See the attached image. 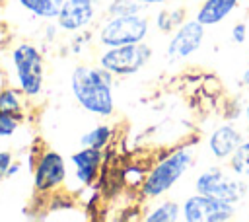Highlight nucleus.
<instances>
[{
	"label": "nucleus",
	"instance_id": "nucleus-1",
	"mask_svg": "<svg viewBox=\"0 0 249 222\" xmlns=\"http://www.w3.org/2000/svg\"><path fill=\"white\" fill-rule=\"evenodd\" d=\"M113 80L115 76L99 64H78L70 72V92L84 111L107 119L115 113Z\"/></svg>",
	"mask_w": 249,
	"mask_h": 222
},
{
	"label": "nucleus",
	"instance_id": "nucleus-2",
	"mask_svg": "<svg viewBox=\"0 0 249 222\" xmlns=\"http://www.w3.org/2000/svg\"><path fill=\"white\" fill-rule=\"evenodd\" d=\"M195 160H196L195 142H185L175 146L171 152H167L150 166L138 189L140 197L146 201H158L163 195H167L193 167Z\"/></svg>",
	"mask_w": 249,
	"mask_h": 222
},
{
	"label": "nucleus",
	"instance_id": "nucleus-3",
	"mask_svg": "<svg viewBox=\"0 0 249 222\" xmlns=\"http://www.w3.org/2000/svg\"><path fill=\"white\" fill-rule=\"evenodd\" d=\"M10 58L16 86L23 92L27 99L39 97L45 86V56L41 49L33 43L23 41L12 49Z\"/></svg>",
	"mask_w": 249,
	"mask_h": 222
},
{
	"label": "nucleus",
	"instance_id": "nucleus-4",
	"mask_svg": "<svg viewBox=\"0 0 249 222\" xmlns=\"http://www.w3.org/2000/svg\"><path fill=\"white\" fill-rule=\"evenodd\" d=\"M150 29H152V19L144 12L134 16H117V18L103 16V19L95 29V41L103 49L142 43L150 35Z\"/></svg>",
	"mask_w": 249,
	"mask_h": 222
},
{
	"label": "nucleus",
	"instance_id": "nucleus-5",
	"mask_svg": "<svg viewBox=\"0 0 249 222\" xmlns=\"http://www.w3.org/2000/svg\"><path fill=\"white\" fill-rule=\"evenodd\" d=\"M195 193L224 199L230 203H241L245 197H249V183L245 177H239L230 171V167L214 164L204 169H200L193 179Z\"/></svg>",
	"mask_w": 249,
	"mask_h": 222
},
{
	"label": "nucleus",
	"instance_id": "nucleus-6",
	"mask_svg": "<svg viewBox=\"0 0 249 222\" xmlns=\"http://www.w3.org/2000/svg\"><path fill=\"white\" fill-rule=\"evenodd\" d=\"M152 47L142 43L121 45V47H107L97 55V64L111 72L115 78H126L140 72L152 58Z\"/></svg>",
	"mask_w": 249,
	"mask_h": 222
},
{
	"label": "nucleus",
	"instance_id": "nucleus-7",
	"mask_svg": "<svg viewBox=\"0 0 249 222\" xmlns=\"http://www.w3.org/2000/svg\"><path fill=\"white\" fill-rule=\"evenodd\" d=\"M237 216V204L208 197V195H189L181 203V220L185 222H228Z\"/></svg>",
	"mask_w": 249,
	"mask_h": 222
},
{
	"label": "nucleus",
	"instance_id": "nucleus-8",
	"mask_svg": "<svg viewBox=\"0 0 249 222\" xmlns=\"http://www.w3.org/2000/svg\"><path fill=\"white\" fill-rule=\"evenodd\" d=\"M68 169L66 160L60 152L53 148H45L37 152L35 164H33V187L41 195H53L60 191L66 183Z\"/></svg>",
	"mask_w": 249,
	"mask_h": 222
},
{
	"label": "nucleus",
	"instance_id": "nucleus-9",
	"mask_svg": "<svg viewBox=\"0 0 249 222\" xmlns=\"http://www.w3.org/2000/svg\"><path fill=\"white\" fill-rule=\"evenodd\" d=\"M206 33V25H202L196 18H187L171 35L165 47V53L171 60H185L198 53L202 47Z\"/></svg>",
	"mask_w": 249,
	"mask_h": 222
},
{
	"label": "nucleus",
	"instance_id": "nucleus-10",
	"mask_svg": "<svg viewBox=\"0 0 249 222\" xmlns=\"http://www.w3.org/2000/svg\"><path fill=\"white\" fill-rule=\"evenodd\" d=\"M99 14V0H64L58 16H56V23L60 27V31L64 33H80L89 29Z\"/></svg>",
	"mask_w": 249,
	"mask_h": 222
},
{
	"label": "nucleus",
	"instance_id": "nucleus-11",
	"mask_svg": "<svg viewBox=\"0 0 249 222\" xmlns=\"http://www.w3.org/2000/svg\"><path fill=\"white\" fill-rule=\"evenodd\" d=\"M70 162L74 166V177L80 187H91L101 171V166L105 162V150L82 146L78 152L70 154Z\"/></svg>",
	"mask_w": 249,
	"mask_h": 222
},
{
	"label": "nucleus",
	"instance_id": "nucleus-12",
	"mask_svg": "<svg viewBox=\"0 0 249 222\" xmlns=\"http://www.w3.org/2000/svg\"><path fill=\"white\" fill-rule=\"evenodd\" d=\"M245 140V134L231 123H224L216 127L208 136V154L216 162H228L230 156L237 150V146Z\"/></svg>",
	"mask_w": 249,
	"mask_h": 222
},
{
	"label": "nucleus",
	"instance_id": "nucleus-13",
	"mask_svg": "<svg viewBox=\"0 0 249 222\" xmlns=\"http://www.w3.org/2000/svg\"><path fill=\"white\" fill-rule=\"evenodd\" d=\"M239 2L241 0H204L198 6L195 18L206 27L218 25L233 14V10L239 6Z\"/></svg>",
	"mask_w": 249,
	"mask_h": 222
},
{
	"label": "nucleus",
	"instance_id": "nucleus-14",
	"mask_svg": "<svg viewBox=\"0 0 249 222\" xmlns=\"http://www.w3.org/2000/svg\"><path fill=\"white\" fill-rule=\"evenodd\" d=\"M187 19V10L183 6H165L158 10V14L152 19V25L161 35H171L183 21Z\"/></svg>",
	"mask_w": 249,
	"mask_h": 222
},
{
	"label": "nucleus",
	"instance_id": "nucleus-15",
	"mask_svg": "<svg viewBox=\"0 0 249 222\" xmlns=\"http://www.w3.org/2000/svg\"><path fill=\"white\" fill-rule=\"evenodd\" d=\"M146 222H177L181 220V204L173 199H163L150 206L142 216Z\"/></svg>",
	"mask_w": 249,
	"mask_h": 222
},
{
	"label": "nucleus",
	"instance_id": "nucleus-16",
	"mask_svg": "<svg viewBox=\"0 0 249 222\" xmlns=\"http://www.w3.org/2000/svg\"><path fill=\"white\" fill-rule=\"evenodd\" d=\"M18 4L21 10L31 14L33 18L53 21V19H56L64 0H18Z\"/></svg>",
	"mask_w": 249,
	"mask_h": 222
},
{
	"label": "nucleus",
	"instance_id": "nucleus-17",
	"mask_svg": "<svg viewBox=\"0 0 249 222\" xmlns=\"http://www.w3.org/2000/svg\"><path fill=\"white\" fill-rule=\"evenodd\" d=\"M113 136H115V127L109 123H99L80 136V146H91V148L105 150L111 144Z\"/></svg>",
	"mask_w": 249,
	"mask_h": 222
},
{
	"label": "nucleus",
	"instance_id": "nucleus-18",
	"mask_svg": "<svg viewBox=\"0 0 249 222\" xmlns=\"http://www.w3.org/2000/svg\"><path fill=\"white\" fill-rule=\"evenodd\" d=\"M25 95L18 86H6L0 88V111L14 113L23 117V107H25Z\"/></svg>",
	"mask_w": 249,
	"mask_h": 222
},
{
	"label": "nucleus",
	"instance_id": "nucleus-19",
	"mask_svg": "<svg viewBox=\"0 0 249 222\" xmlns=\"http://www.w3.org/2000/svg\"><path fill=\"white\" fill-rule=\"evenodd\" d=\"M144 4L138 0H109L103 8V16L107 18H117V16H134L144 12Z\"/></svg>",
	"mask_w": 249,
	"mask_h": 222
},
{
	"label": "nucleus",
	"instance_id": "nucleus-20",
	"mask_svg": "<svg viewBox=\"0 0 249 222\" xmlns=\"http://www.w3.org/2000/svg\"><path fill=\"white\" fill-rule=\"evenodd\" d=\"M228 167H230L231 173H235L239 177H247L249 175V138H245L237 146V150L230 156Z\"/></svg>",
	"mask_w": 249,
	"mask_h": 222
},
{
	"label": "nucleus",
	"instance_id": "nucleus-21",
	"mask_svg": "<svg viewBox=\"0 0 249 222\" xmlns=\"http://www.w3.org/2000/svg\"><path fill=\"white\" fill-rule=\"evenodd\" d=\"M21 121H23V117H19V115L0 111V138H12L18 132Z\"/></svg>",
	"mask_w": 249,
	"mask_h": 222
},
{
	"label": "nucleus",
	"instance_id": "nucleus-22",
	"mask_svg": "<svg viewBox=\"0 0 249 222\" xmlns=\"http://www.w3.org/2000/svg\"><path fill=\"white\" fill-rule=\"evenodd\" d=\"M146 171H148V169H142V167H138L136 164H130V166H126V167L123 169V181H124L126 185H132V187H138V189H140V185H142V181H144V177H146Z\"/></svg>",
	"mask_w": 249,
	"mask_h": 222
},
{
	"label": "nucleus",
	"instance_id": "nucleus-23",
	"mask_svg": "<svg viewBox=\"0 0 249 222\" xmlns=\"http://www.w3.org/2000/svg\"><path fill=\"white\" fill-rule=\"evenodd\" d=\"M230 37L235 45H243L247 41V23L245 21H237L231 25V31H230Z\"/></svg>",
	"mask_w": 249,
	"mask_h": 222
},
{
	"label": "nucleus",
	"instance_id": "nucleus-24",
	"mask_svg": "<svg viewBox=\"0 0 249 222\" xmlns=\"http://www.w3.org/2000/svg\"><path fill=\"white\" fill-rule=\"evenodd\" d=\"M14 162V154L10 150H0V179H6L8 167Z\"/></svg>",
	"mask_w": 249,
	"mask_h": 222
},
{
	"label": "nucleus",
	"instance_id": "nucleus-25",
	"mask_svg": "<svg viewBox=\"0 0 249 222\" xmlns=\"http://www.w3.org/2000/svg\"><path fill=\"white\" fill-rule=\"evenodd\" d=\"M58 31H60V27H58V23L54 21V23H47V27H45V35H47V41L51 43V41H54L56 39V35H58Z\"/></svg>",
	"mask_w": 249,
	"mask_h": 222
},
{
	"label": "nucleus",
	"instance_id": "nucleus-26",
	"mask_svg": "<svg viewBox=\"0 0 249 222\" xmlns=\"http://www.w3.org/2000/svg\"><path fill=\"white\" fill-rule=\"evenodd\" d=\"M19 169H21V162H16V160H14V162L10 164V167H8V173H6V177L10 179V177L18 175V173H19Z\"/></svg>",
	"mask_w": 249,
	"mask_h": 222
},
{
	"label": "nucleus",
	"instance_id": "nucleus-27",
	"mask_svg": "<svg viewBox=\"0 0 249 222\" xmlns=\"http://www.w3.org/2000/svg\"><path fill=\"white\" fill-rule=\"evenodd\" d=\"M138 2L144 6H163V4H169L173 0H138Z\"/></svg>",
	"mask_w": 249,
	"mask_h": 222
},
{
	"label": "nucleus",
	"instance_id": "nucleus-28",
	"mask_svg": "<svg viewBox=\"0 0 249 222\" xmlns=\"http://www.w3.org/2000/svg\"><path fill=\"white\" fill-rule=\"evenodd\" d=\"M241 84L249 88V58H247V68H245V72L241 74Z\"/></svg>",
	"mask_w": 249,
	"mask_h": 222
},
{
	"label": "nucleus",
	"instance_id": "nucleus-29",
	"mask_svg": "<svg viewBox=\"0 0 249 222\" xmlns=\"http://www.w3.org/2000/svg\"><path fill=\"white\" fill-rule=\"evenodd\" d=\"M243 117H245V123L249 125V103L245 105V109H243Z\"/></svg>",
	"mask_w": 249,
	"mask_h": 222
},
{
	"label": "nucleus",
	"instance_id": "nucleus-30",
	"mask_svg": "<svg viewBox=\"0 0 249 222\" xmlns=\"http://www.w3.org/2000/svg\"><path fill=\"white\" fill-rule=\"evenodd\" d=\"M247 206H249V199H247Z\"/></svg>",
	"mask_w": 249,
	"mask_h": 222
}]
</instances>
